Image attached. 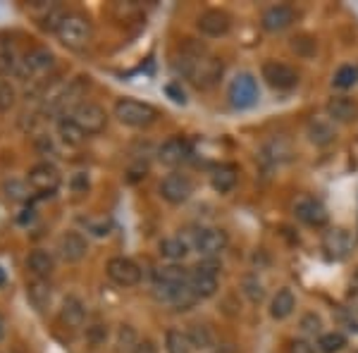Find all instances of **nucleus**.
Masks as SVG:
<instances>
[{
    "instance_id": "1",
    "label": "nucleus",
    "mask_w": 358,
    "mask_h": 353,
    "mask_svg": "<svg viewBox=\"0 0 358 353\" xmlns=\"http://www.w3.org/2000/svg\"><path fill=\"white\" fill-rule=\"evenodd\" d=\"M175 67L189 84L201 91L213 89V86L222 79V72H224L220 57L208 53V48L199 45L194 38H184L182 53H179Z\"/></svg>"
},
{
    "instance_id": "2",
    "label": "nucleus",
    "mask_w": 358,
    "mask_h": 353,
    "mask_svg": "<svg viewBox=\"0 0 358 353\" xmlns=\"http://www.w3.org/2000/svg\"><path fill=\"white\" fill-rule=\"evenodd\" d=\"M91 34H94V29H91L89 17L79 13H67L65 20L57 27L55 36L69 50H84L91 41Z\"/></svg>"
},
{
    "instance_id": "3",
    "label": "nucleus",
    "mask_w": 358,
    "mask_h": 353,
    "mask_svg": "<svg viewBox=\"0 0 358 353\" xmlns=\"http://www.w3.org/2000/svg\"><path fill=\"white\" fill-rule=\"evenodd\" d=\"M115 117L127 127L143 129V127H151L158 120V110L151 103L134 101V98H120L115 103Z\"/></svg>"
},
{
    "instance_id": "4",
    "label": "nucleus",
    "mask_w": 358,
    "mask_h": 353,
    "mask_svg": "<svg viewBox=\"0 0 358 353\" xmlns=\"http://www.w3.org/2000/svg\"><path fill=\"white\" fill-rule=\"evenodd\" d=\"M217 263L215 260H203V263H199L196 268L189 272V289L201 298H210L217 294Z\"/></svg>"
},
{
    "instance_id": "5",
    "label": "nucleus",
    "mask_w": 358,
    "mask_h": 353,
    "mask_svg": "<svg viewBox=\"0 0 358 353\" xmlns=\"http://www.w3.org/2000/svg\"><path fill=\"white\" fill-rule=\"evenodd\" d=\"M69 117L79 124V129H82L86 136L101 134V131L108 127V113L98 106V103H91V101H82L79 106H74L72 113H69Z\"/></svg>"
},
{
    "instance_id": "6",
    "label": "nucleus",
    "mask_w": 358,
    "mask_h": 353,
    "mask_svg": "<svg viewBox=\"0 0 358 353\" xmlns=\"http://www.w3.org/2000/svg\"><path fill=\"white\" fill-rule=\"evenodd\" d=\"M153 298L158 303L172 305L175 310H192L199 303V296L189 284H153Z\"/></svg>"
},
{
    "instance_id": "7",
    "label": "nucleus",
    "mask_w": 358,
    "mask_h": 353,
    "mask_svg": "<svg viewBox=\"0 0 358 353\" xmlns=\"http://www.w3.org/2000/svg\"><path fill=\"white\" fill-rule=\"evenodd\" d=\"M53 67H55V55L48 48H31L20 60L17 74L22 79H41L45 74L53 72Z\"/></svg>"
},
{
    "instance_id": "8",
    "label": "nucleus",
    "mask_w": 358,
    "mask_h": 353,
    "mask_svg": "<svg viewBox=\"0 0 358 353\" xmlns=\"http://www.w3.org/2000/svg\"><path fill=\"white\" fill-rule=\"evenodd\" d=\"M227 98L236 110H246L258 103V82L251 72H241L232 79L227 89Z\"/></svg>"
},
{
    "instance_id": "9",
    "label": "nucleus",
    "mask_w": 358,
    "mask_h": 353,
    "mask_svg": "<svg viewBox=\"0 0 358 353\" xmlns=\"http://www.w3.org/2000/svg\"><path fill=\"white\" fill-rule=\"evenodd\" d=\"M261 77L265 79V84L270 89L277 91H292L299 84V72L287 62H277V60H265L261 67Z\"/></svg>"
},
{
    "instance_id": "10",
    "label": "nucleus",
    "mask_w": 358,
    "mask_h": 353,
    "mask_svg": "<svg viewBox=\"0 0 358 353\" xmlns=\"http://www.w3.org/2000/svg\"><path fill=\"white\" fill-rule=\"evenodd\" d=\"M194 194V182L182 172H172L160 182V196L167 201L170 206H182L192 199Z\"/></svg>"
},
{
    "instance_id": "11",
    "label": "nucleus",
    "mask_w": 358,
    "mask_h": 353,
    "mask_svg": "<svg viewBox=\"0 0 358 353\" xmlns=\"http://www.w3.org/2000/svg\"><path fill=\"white\" fill-rule=\"evenodd\" d=\"M27 184L36 191V194L53 196L57 187H60V172H57V167L53 163H38L29 170Z\"/></svg>"
},
{
    "instance_id": "12",
    "label": "nucleus",
    "mask_w": 358,
    "mask_h": 353,
    "mask_svg": "<svg viewBox=\"0 0 358 353\" xmlns=\"http://www.w3.org/2000/svg\"><path fill=\"white\" fill-rule=\"evenodd\" d=\"M106 272L117 287H136L141 282V268L131 258L124 256H115L108 260Z\"/></svg>"
},
{
    "instance_id": "13",
    "label": "nucleus",
    "mask_w": 358,
    "mask_h": 353,
    "mask_svg": "<svg viewBox=\"0 0 358 353\" xmlns=\"http://www.w3.org/2000/svg\"><path fill=\"white\" fill-rule=\"evenodd\" d=\"M229 244V236L227 231L220 229V227H208V229H201L199 234L194 236V248L206 258H215L227 248Z\"/></svg>"
},
{
    "instance_id": "14",
    "label": "nucleus",
    "mask_w": 358,
    "mask_h": 353,
    "mask_svg": "<svg viewBox=\"0 0 358 353\" xmlns=\"http://www.w3.org/2000/svg\"><path fill=\"white\" fill-rule=\"evenodd\" d=\"M296 22V10L292 5H270L261 17V27L268 34H280Z\"/></svg>"
},
{
    "instance_id": "15",
    "label": "nucleus",
    "mask_w": 358,
    "mask_h": 353,
    "mask_svg": "<svg viewBox=\"0 0 358 353\" xmlns=\"http://www.w3.org/2000/svg\"><path fill=\"white\" fill-rule=\"evenodd\" d=\"M196 27H199V31L203 34V36L220 38L229 31V27H232V17L224 13V10H206V13L199 15Z\"/></svg>"
},
{
    "instance_id": "16",
    "label": "nucleus",
    "mask_w": 358,
    "mask_h": 353,
    "mask_svg": "<svg viewBox=\"0 0 358 353\" xmlns=\"http://www.w3.org/2000/svg\"><path fill=\"white\" fill-rule=\"evenodd\" d=\"M322 248H325L330 258L342 260L349 256L351 248H354V236H351L349 229L334 227L330 231H325V236H322Z\"/></svg>"
},
{
    "instance_id": "17",
    "label": "nucleus",
    "mask_w": 358,
    "mask_h": 353,
    "mask_svg": "<svg viewBox=\"0 0 358 353\" xmlns=\"http://www.w3.org/2000/svg\"><path fill=\"white\" fill-rule=\"evenodd\" d=\"M294 215H296V219H301L303 224H308V227H322V224H327V217H330L325 206L315 199H308V196L294 203Z\"/></svg>"
},
{
    "instance_id": "18",
    "label": "nucleus",
    "mask_w": 358,
    "mask_h": 353,
    "mask_svg": "<svg viewBox=\"0 0 358 353\" xmlns=\"http://www.w3.org/2000/svg\"><path fill=\"white\" fill-rule=\"evenodd\" d=\"M57 251L67 263H79L89 253V241L82 231H65L57 241Z\"/></svg>"
},
{
    "instance_id": "19",
    "label": "nucleus",
    "mask_w": 358,
    "mask_h": 353,
    "mask_svg": "<svg viewBox=\"0 0 358 353\" xmlns=\"http://www.w3.org/2000/svg\"><path fill=\"white\" fill-rule=\"evenodd\" d=\"M325 113H327V120H332V122H342V124L356 122L358 101H354V98H349V96H334L327 101Z\"/></svg>"
},
{
    "instance_id": "20",
    "label": "nucleus",
    "mask_w": 358,
    "mask_h": 353,
    "mask_svg": "<svg viewBox=\"0 0 358 353\" xmlns=\"http://www.w3.org/2000/svg\"><path fill=\"white\" fill-rule=\"evenodd\" d=\"M189 153H192V148H189L187 138L172 136V138H167L163 146L158 148V160L165 167H177V165H182L184 160L189 158Z\"/></svg>"
},
{
    "instance_id": "21",
    "label": "nucleus",
    "mask_w": 358,
    "mask_h": 353,
    "mask_svg": "<svg viewBox=\"0 0 358 353\" xmlns=\"http://www.w3.org/2000/svg\"><path fill=\"white\" fill-rule=\"evenodd\" d=\"M27 270L31 272L36 280H48L55 270V258L53 253L43 251V248H36L27 256Z\"/></svg>"
},
{
    "instance_id": "22",
    "label": "nucleus",
    "mask_w": 358,
    "mask_h": 353,
    "mask_svg": "<svg viewBox=\"0 0 358 353\" xmlns=\"http://www.w3.org/2000/svg\"><path fill=\"white\" fill-rule=\"evenodd\" d=\"M27 296L29 303L38 312H45L50 308V301H53V289H50L48 280H34L27 284Z\"/></svg>"
},
{
    "instance_id": "23",
    "label": "nucleus",
    "mask_w": 358,
    "mask_h": 353,
    "mask_svg": "<svg viewBox=\"0 0 358 353\" xmlns=\"http://www.w3.org/2000/svg\"><path fill=\"white\" fill-rule=\"evenodd\" d=\"M86 320V305L77 296H67L60 305V322L67 327H82Z\"/></svg>"
},
{
    "instance_id": "24",
    "label": "nucleus",
    "mask_w": 358,
    "mask_h": 353,
    "mask_svg": "<svg viewBox=\"0 0 358 353\" xmlns=\"http://www.w3.org/2000/svg\"><path fill=\"white\" fill-rule=\"evenodd\" d=\"M294 308H296V296H294L292 289H280L275 294L273 301H270V317L273 320H287L292 315Z\"/></svg>"
},
{
    "instance_id": "25",
    "label": "nucleus",
    "mask_w": 358,
    "mask_h": 353,
    "mask_svg": "<svg viewBox=\"0 0 358 353\" xmlns=\"http://www.w3.org/2000/svg\"><path fill=\"white\" fill-rule=\"evenodd\" d=\"M306 134H308L310 143H315V146H330L334 138H337L332 120H320V117L310 120L308 127H306Z\"/></svg>"
},
{
    "instance_id": "26",
    "label": "nucleus",
    "mask_w": 358,
    "mask_h": 353,
    "mask_svg": "<svg viewBox=\"0 0 358 353\" xmlns=\"http://www.w3.org/2000/svg\"><path fill=\"white\" fill-rule=\"evenodd\" d=\"M187 337H189V341H192L194 349H201V351L215 349V344H217L215 332H213V327L206 325V322H194V325L189 327Z\"/></svg>"
},
{
    "instance_id": "27",
    "label": "nucleus",
    "mask_w": 358,
    "mask_h": 353,
    "mask_svg": "<svg viewBox=\"0 0 358 353\" xmlns=\"http://www.w3.org/2000/svg\"><path fill=\"white\" fill-rule=\"evenodd\" d=\"M263 153H265V158H270L273 163H289V160L294 158L292 141H289V138H285V136L270 138V141L265 143Z\"/></svg>"
},
{
    "instance_id": "28",
    "label": "nucleus",
    "mask_w": 358,
    "mask_h": 353,
    "mask_svg": "<svg viewBox=\"0 0 358 353\" xmlns=\"http://www.w3.org/2000/svg\"><path fill=\"white\" fill-rule=\"evenodd\" d=\"M153 277H155V284H187L189 270L177 263H170V265H163V268L155 270Z\"/></svg>"
},
{
    "instance_id": "29",
    "label": "nucleus",
    "mask_w": 358,
    "mask_h": 353,
    "mask_svg": "<svg viewBox=\"0 0 358 353\" xmlns=\"http://www.w3.org/2000/svg\"><path fill=\"white\" fill-rule=\"evenodd\" d=\"M158 253L165 260H170V263H179V260L187 258L189 244L184 239H179V236H167V239H163L158 244Z\"/></svg>"
},
{
    "instance_id": "30",
    "label": "nucleus",
    "mask_w": 358,
    "mask_h": 353,
    "mask_svg": "<svg viewBox=\"0 0 358 353\" xmlns=\"http://www.w3.org/2000/svg\"><path fill=\"white\" fill-rule=\"evenodd\" d=\"M57 134H60V138H62V143H67V146H82L84 143V138H86V134L82 129H79V124L74 122L72 117H62L60 122H57Z\"/></svg>"
},
{
    "instance_id": "31",
    "label": "nucleus",
    "mask_w": 358,
    "mask_h": 353,
    "mask_svg": "<svg viewBox=\"0 0 358 353\" xmlns=\"http://www.w3.org/2000/svg\"><path fill=\"white\" fill-rule=\"evenodd\" d=\"M210 184L217 194H229L236 187V170L232 165H220L210 177Z\"/></svg>"
},
{
    "instance_id": "32",
    "label": "nucleus",
    "mask_w": 358,
    "mask_h": 353,
    "mask_svg": "<svg viewBox=\"0 0 358 353\" xmlns=\"http://www.w3.org/2000/svg\"><path fill=\"white\" fill-rule=\"evenodd\" d=\"M165 349L167 353H192V341H189L187 332L182 329H167L165 334Z\"/></svg>"
},
{
    "instance_id": "33",
    "label": "nucleus",
    "mask_w": 358,
    "mask_h": 353,
    "mask_svg": "<svg viewBox=\"0 0 358 353\" xmlns=\"http://www.w3.org/2000/svg\"><path fill=\"white\" fill-rule=\"evenodd\" d=\"M344 346H346V337L342 332H325L317 339L320 353H339V351H344Z\"/></svg>"
},
{
    "instance_id": "34",
    "label": "nucleus",
    "mask_w": 358,
    "mask_h": 353,
    "mask_svg": "<svg viewBox=\"0 0 358 353\" xmlns=\"http://www.w3.org/2000/svg\"><path fill=\"white\" fill-rule=\"evenodd\" d=\"M241 289H244L246 298L251 301V303H261V301L265 298L263 282L258 280L256 275H248V277H244V282H241Z\"/></svg>"
},
{
    "instance_id": "35",
    "label": "nucleus",
    "mask_w": 358,
    "mask_h": 353,
    "mask_svg": "<svg viewBox=\"0 0 358 353\" xmlns=\"http://www.w3.org/2000/svg\"><path fill=\"white\" fill-rule=\"evenodd\" d=\"M299 327H301V332L308 339L322 337V320H320V315H315V312H306L301 317V322H299Z\"/></svg>"
},
{
    "instance_id": "36",
    "label": "nucleus",
    "mask_w": 358,
    "mask_h": 353,
    "mask_svg": "<svg viewBox=\"0 0 358 353\" xmlns=\"http://www.w3.org/2000/svg\"><path fill=\"white\" fill-rule=\"evenodd\" d=\"M356 82H358V69L351 65H342L332 79V84L337 86V89H351Z\"/></svg>"
},
{
    "instance_id": "37",
    "label": "nucleus",
    "mask_w": 358,
    "mask_h": 353,
    "mask_svg": "<svg viewBox=\"0 0 358 353\" xmlns=\"http://www.w3.org/2000/svg\"><path fill=\"white\" fill-rule=\"evenodd\" d=\"M136 344H138V339H136L134 327H129V325H122V327H120V334H117L120 353H134Z\"/></svg>"
},
{
    "instance_id": "38",
    "label": "nucleus",
    "mask_w": 358,
    "mask_h": 353,
    "mask_svg": "<svg viewBox=\"0 0 358 353\" xmlns=\"http://www.w3.org/2000/svg\"><path fill=\"white\" fill-rule=\"evenodd\" d=\"M84 224H86V229L96 236L110 234V219H106V217H89V219H84Z\"/></svg>"
},
{
    "instance_id": "39",
    "label": "nucleus",
    "mask_w": 358,
    "mask_h": 353,
    "mask_svg": "<svg viewBox=\"0 0 358 353\" xmlns=\"http://www.w3.org/2000/svg\"><path fill=\"white\" fill-rule=\"evenodd\" d=\"M15 98H17V94H15V89L10 84H3L0 86V110H10L15 106Z\"/></svg>"
},
{
    "instance_id": "40",
    "label": "nucleus",
    "mask_w": 358,
    "mask_h": 353,
    "mask_svg": "<svg viewBox=\"0 0 358 353\" xmlns=\"http://www.w3.org/2000/svg\"><path fill=\"white\" fill-rule=\"evenodd\" d=\"M289 353H320V349H315L308 339H294L289 344Z\"/></svg>"
},
{
    "instance_id": "41",
    "label": "nucleus",
    "mask_w": 358,
    "mask_h": 353,
    "mask_svg": "<svg viewBox=\"0 0 358 353\" xmlns=\"http://www.w3.org/2000/svg\"><path fill=\"white\" fill-rule=\"evenodd\" d=\"M5 191H8V196L10 199H15V201H22V199H27V187L22 182H10V184H5Z\"/></svg>"
},
{
    "instance_id": "42",
    "label": "nucleus",
    "mask_w": 358,
    "mask_h": 353,
    "mask_svg": "<svg viewBox=\"0 0 358 353\" xmlns=\"http://www.w3.org/2000/svg\"><path fill=\"white\" fill-rule=\"evenodd\" d=\"M72 189H74V194H86V191H89V177L82 175V172L74 175L72 177Z\"/></svg>"
},
{
    "instance_id": "43",
    "label": "nucleus",
    "mask_w": 358,
    "mask_h": 353,
    "mask_svg": "<svg viewBox=\"0 0 358 353\" xmlns=\"http://www.w3.org/2000/svg\"><path fill=\"white\" fill-rule=\"evenodd\" d=\"M134 353H158V346H155L151 339H141V341L136 344Z\"/></svg>"
},
{
    "instance_id": "44",
    "label": "nucleus",
    "mask_w": 358,
    "mask_h": 353,
    "mask_svg": "<svg viewBox=\"0 0 358 353\" xmlns=\"http://www.w3.org/2000/svg\"><path fill=\"white\" fill-rule=\"evenodd\" d=\"M167 94H170V96H175V98H172V101L184 103V94H179V91L175 89V86H167Z\"/></svg>"
},
{
    "instance_id": "45",
    "label": "nucleus",
    "mask_w": 358,
    "mask_h": 353,
    "mask_svg": "<svg viewBox=\"0 0 358 353\" xmlns=\"http://www.w3.org/2000/svg\"><path fill=\"white\" fill-rule=\"evenodd\" d=\"M5 337V320H3V315H0V341H3Z\"/></svg>"
}]
</instances>
